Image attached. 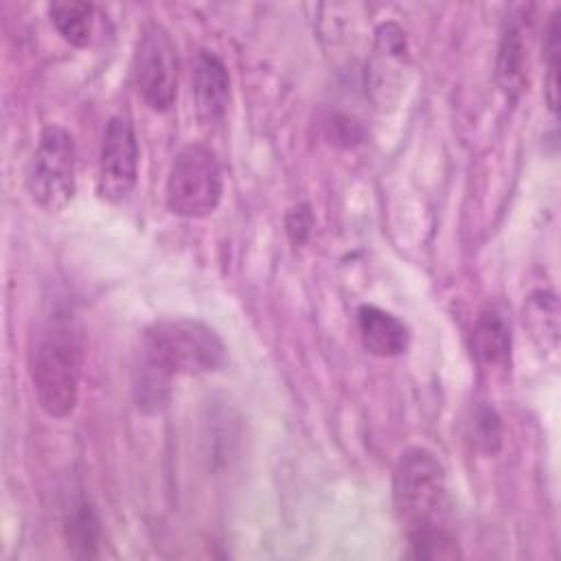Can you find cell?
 <instances>
[{
	"label": "cell",
	"instance_id": "obj_1",
	"mask_svg": "<svg viewBox=\"0 0 561 561\" xmlns=\"http://www.w3.org/2000/svg\"><path fill=\"white\" fill-rule=\"evenodd\" d=\"M28 375L39 408L53 416H68L79 401L81 344L66 311L55 309L31 337Z\"/></svg>",
	"mask_w": 561,
	"mask_h": 561
},
{
	"label": "cell",
	"instance_id": "obj_2",
	"mask_svg": "<svg viewBox=\"0 0 561 561\" xmlns=\"http://www.w3.org/2000/svg\"><path fill=\"white\" fill-rule=\"evenodd\" d=\"M140 357L171 377L206 375L226 366L228 348L210 324L195 318H171L145 329Z\"/></svg>",
	"mask_w": 561,
	"mask_h": 561
},
{
	"label": "cell",
	"instance_id": "obj_3",
	"mask_svg": "<svg viewBox=\"0 0 561 561\" xmlns=\"http://www.w3.org/2000/svg\"><path fill=\"white\" fill-rule=\"evenodd\" d=\"M394 515L408 530L445 526L451 508L447 471L438 456L425 447L405 449L392 473Z\"/></svg>",
	"mask_w": 561,
	"mask_h": 561
},
{
	"label": "cell",
	"instance_id": "obj_4",
	"mask_svg": "<svg viewBox=\"0 0 561 561\" xmlns=\"http://www.w3.org/2000/svg\"><path fill=\"white\" fill-rule=\"evenodd\" d=\"M224 175L215 151L206 145H184L167 175V208L184 219H204L213 215L221 202Z\"/></svg>",
	"mask_w": 561,
	"mask_h": 561
},
{
	"label": "cell",
	"instance_id": "obj_5",
	"mask_svg": "<svg viewBox=\"0 0 561 561\" xmlns=\"http://www.w3.org/2000/svg\"><path fill=\"white\" fill-rule=\"evenodd\" d=\"M26 188L42 210H64L77 191L75 140L61 125H46L26 169Z\"/></svg>",
	"mask_w": 561,
	"mask_h": 561
},
{
	"label": "cell",
	"instance_id": "obj_6",
	"mask_svg": "<svg viewBox=\"0 0 561 561\" xmlns=\"http://www.w3.org/2000/svg\"><path fill=\"white\" fill-rule=\"evenodd\" d=\"M131 77L138 96L153 112H169L178 96V48L169 31L147 22L136 42Z\"/></svg>",
	"mask_w": 561,
	"mask_h": 561
},
{
	"label": "cell",
	"instance_id": "obj_7",
	"mask_svg": "<svg viewBox=\"0 0 561 561\" xmlns=\"http://www.w3.org/2000/svg\"><path fill=\"white\" fill-rule=\"evenodd\" d=\"M138 138L127 116H112L105 125L99 151L96 191L107 202L123 199L138 180Z\"/></svg>",
	"mask_w": 561,
	"mask_h": 561
},
{
	"label": "cell",
	"instance_id": "obj_8",
	"mask_svg": "<svg viewBox=\"0 0 561 561\" xmlns=\"http://www.w3.org/2000/svg\"><path fill=\"white\" fill-rule=\"evenodd\" d=\"M191 90L195 114L202 123H219L230 103V75L226 64L213 50H199L191 70Z\"/></svg>",
	"mask_w": 561,
	"mask_h": 561
},
{
	"label": "cell",
	"instance_id": "obj_9",
	"mask_svg": "<svg viewBox=\"0 0 561 561\" xmlns=\"http://www.w3.org/2000/svg\"><path fill=\"white\" fill-rule=\"evenodd\" d=\"M530 44L522 20H511L502 31L495 55V81L506 99L517 101L528 88Z\"/></svg>",
	"mask_w": 561,
	"mask_h": 561
},
{
	"label": "cell",
	"instance_id": "obj_10",
	"mask_svg": "<svg viewBox=\"0 0 561 561\" xmlns=\"http://www.w3.org/2000/svg\"><path fill=\"white\" fill-rule=\"evenodd\" d=\"M357 331L362 346L375 357H399L410 346L405 322L375 305H362L357 309Z\"/></svg>",
	"mask_w": 561,
	"mask_h": 561
},
{
	"label": "cell",
	"instance_id": "obj_11",
	"mask_svg": "<svg viewBox=\"0 0 561 561\" xmlns=\"http://www.w3.org/2000/svg\"><path fill=\"white\" fill-rule=\"evenodd\" d=\"M511 327L504 316L493 307L484 305L478 311L471 331V351L482 368H506L511 362Z\"/></svg>",
	"mask_w": 561,
	"mask_h": 561
},
{
	"label": "cell",
	"instance_id": "obj_12",
	"mask_svg": "<svg viewBox=\"0 0 561 561\" xmlns=\"http://www.w3.org/2000/svg\"><path fill=\"white\" fill-rule=\"evenodd\" d=\"M64 537L68 550L77 559H94L101 548V522L94 506L85 497H77L64 519Z\"/></svg>",
	"mask_w": 561,
	"mask_h": 561
},
{
	"label": "cell",
	"instance_id": "obj_13",
	"mask_svg": "<svg viewBox=\"0 0 561 561\" xmlns=\"http://www.w3.org/2000/svg\"><path fill=\"white\" fill-rule=\"evenodd\" d=\"M94 13V4L79 0H55L48 4V18L55 31L77 48H85L92 42Z\"/></svg>",
	"mask_w": 561,
	"mask_h": 561
},
{
	"label": "cell",
	"instance_id": "obj_14",
	"mask_svg": "<svg viewBox=\"0 0 561 561\" xmlns=\"http://www.w3.org/2000/svg\"><path fill=\"white\" fill-rule=\"evenodd\" d=\"M524 324L530 329V335L539 344V348L554 353L559 346L557 296L546 289L533 291L524 307Z\"/></svg>",
	"mask_w": 561,
	"mask_h": 561
},
{
	"label": "cell",
	"instance_id": "obj_15",
	"mask_svg": "<svg viewBox=\"0 0 561 561\" xmlns=\"http://www.w3.org/2000/svg\"><path fill=\"white\" fill-rule=\"evenodd\" d=\"M171 375L151 364L149 359L140 357L134 368V399L138 410L145 414H156L167 408L171 397Z\"/></svg>",
	"mask_w": 561,
	"mask_h": 561
},
{
	"label": "cell",
	"instance_id": "obj_16",
	"mask_svg": "<svg viewBox=\"0 0 561 561\" xmlns=\"http://www.w3.org/2000/svg\"><path fill=\"white\" fill-rule=\"evenodd\" d=\"M408 552L410 559L427 561H454L462 557L458 539L449 533L447 526H423L408 530Z\"/></svg>",
	"mask_w": 561,
	"mask_h": 561
},
{
	"label": "cell",
	"instance_id": "obj_17",
	"mask_svg": "<svg viewBox=\"0 0 561 561\" xmlns=\"http://www.w3.org/2000/svg\"><path fill=\"white\" fill-rule=\"evenodd\" d=\"M559 55H561V9H557L546 26L543 57H546V103L552 114L559 110Z\"/></svg>",
	"mask_w": 561,
	"mask_h": 561
},
{
	"label": "cell",
	"instance_id": "obj_18",
	"mask_svg": "<svg viewBox=\"0 0 561 561\" xmlns=\"http://www.w3.org/2000/svg\"><path fill=\"white\" fill-rule=\"evenodd\" d=\"M473 445L484 456H495L502 449L504 427L500 414L491 405L478 408L473 416Z\"/></svg>",
	"mask_w": 561,
	"mask_h": 561
},
{
	"label": "cell",
	"instance_id": "obj_19",
	"mask_svg": "<svg viewBox=\"0 0 561 561\" xmlns=\"http://www.w3.org/2000/svg\"><path fill=\"white\" fill-rule=\"evenodd\" d=\"M324 136L331 145L353 147V145H359L364 140V127L353 116L333 114L324 123Z\"/></svg>",
	"mask_w": 561,
	"mask_h": 561
},
{
	"label": "cell",
	"instance_id": "obj_20",
	"mask_svg": "<svg viewBox=\"0 0 561 561\" xmlns=\"http://www.w3.org/2000/svg\"><path fill=\"white\" fill-rule=\"evenodd\" d=\"M285 230H287V237L294 245L307 243V239L311 237V230H313L311 206L309 204L291 206L289 213L285 215Z\"/></svg>",
	"mask_w": 561,
	"mask_h": 561
}]
</instances>
